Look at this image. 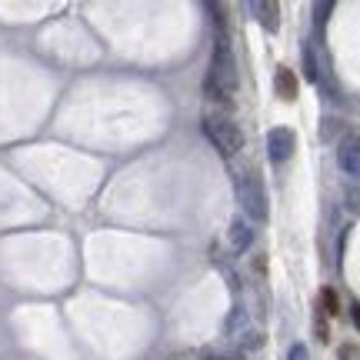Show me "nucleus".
Listing matches in <instances>:
<instances>
[{
  "label": "nucleus",
  "mask_w": 360,
  "mask_h": 360,
  "mask_svg": "<svg viewBox=\"0 0 360 360\" xmlns=\"http://www.w3.org/2000/svg\"><path fill=\"white\" fill-rule=\"evenodd\" d=\"M233 90H237V60H233L231 40L217 37L214 57H210V70L204 74V97L220 103V107H231Z\"/></svg>",
  "instance_id": "nucleus-1"
},
{
  "label": "nucleus",
  "mask_w": 360,
  "mask_h": 360,
  "mask_svg": "<svg viewBox=\"0 0 360 360\" xmlns=\"http://www.w3.org/2000/svg\"><path fill=\"white\" fill-rule=\"evenodd\" d=\"M233 191H237V200L244 207V214L250 220L264 224L267 220V191H264V180L254 174L250 167H237L233 170Z\"/></svg>",
  "instance_id": "nucleus-2"
},
{
  "label": "nucleus",
  "mask_w": 360,
  "mask_h": 360,
  "mask_svg": "<svg viewBox=\"0 0 360 360\" xmlns=\"http://www.w3.org/2000/svg\"><path fill=\"white\" fill-rule=\"evenodd\" d=\"M200 130H204V137L214 143V150L220 157H237L240 147H244V130L237 127L233 117L227 114H204Z\"/></svg>",
  "instance_id": "nucleus-3"
},
{
  "label": "nucleus",
  "mask_w": 360,
  "mask_h": 360,
  "mask_svg": "<svg viewBox=\"0 0 360 360\" xmlns=\"http://www.w3.org/2000/svg\"><path fill=\"white\" fill-rule=\"evenodd\" d=\"M297 150V137L290 127H274L267 134V154L274 164H287Z\"/></svg>",
  "instance_id": "nucleus-4"
},
{
  "label": "nucleus",
  "mask_w": 360,
  "mask_h": 360,
  "mask_svg": "<svg viewBox=\"0 0 360 360\" xmlns=\"http://www.w3.org/2000/svg\"><path fill=\"white\" fill-rule=\"evenodd\" d=\"M337 164L347 177L360 180V137L357 134H347L344 141L337 143Z\"/></svg>",
  "instance_id": "nucleus-5"
},
{
  "label": "nucleus",
  "mask_w": 360,
  "mask_h": 360,
  "mask_svg": "<svg viewBox=\"0 0 360 360\" xmlns=\"http://www.w3.org/2000/svg\"><path fill=\"white\" fill-rule=\"evenodd\" d=\"M227 244H231L233 254H244L247 247L254 244V231L247 220H231V231H227Z\"/></svg>",
  "instance_id": "nucleus-6"
},
{
  "label": "nucleus",
  "mask_w": 360,
  "mask_h": 360,
  "mask_svg": "<svg viewBox=\"0 0 360 360\" xmlns=\"http://www.w3.org/2000/svg\"><path fill=\"white\" fill-rule=\"evenodd\" d=\"M250 13H254L260 24H264V30L277 34V27H281V20H277L281 7H277V4H270V0H254V4H250Z\"/></svg>",
  "instance_id": "nucleus-7"
},
{
  "label": "nucleus",
  "mask_w": 360,
  "mask_h": 360,
  "mask_svg": "<svg viewBox=\"0 0 360 360\" xmlns=\"http://www.w3.org/2000/svg\"><path fill=\"white\" fill-rule=\"evenodd\" d=\"M274 90H277V97L287 103L297 101V77L294 70H287V67H277V74H274Z\"/></svg>",
  "instance_id": "nucleus-8"
},
{
  "label": "nucleus",
  "mask_w": 360,
  "mask_h": 360,
  "mask_svg": "<svg viewBox=\"0 0 360 360\" xmlns=\"http://www.w3.org/2000/svg\"><path fill=\"white\" fill-rule=\"evenodd\" d=\"M304 77H307L310 84H321V80H323V70H321V64H317L314 44H307V47H304Z\"/></svg>",
  "instance_id": "nucleus-9"
},
{
  "label": "nucleus",
  "mask_w": 360,
  "mask_h": 360,
  "mask_svg": "<svg viewBox=\"0 0 360 360\" xmlns=\"http://www.w3.org/2000/svg\"><path fill=\"white\" fill-rule=\"evenodd\" d=\"M330 13H334V4H327V0H323V4H314V24L323 27Z\"/></svg>",
  "instance_id": "nucleus-10"
},
{
  "label": "nucleus",
  "mask_w": 360,
  "mask_h": 360,
  "mask_svg": "<svg viewBox=\"0 0 360 360\" xmlns=\"http://www.w3.org/2000/svg\"><path fill=\"white\" fill-rule=\"evenodd\" d=\"M321 304H323V310H327V314H337V310H340V300H337V294L330 290V287L321 294Z\"/></svg>",
  "instance_id": "nucleus-11"
},
{
  "label": "nucleus",
  "mask_w": 360,
  "mask_h": 360,
  "mask_svg": "<svg viewBox=\"0 0 360 360\" xmlns=\"http://www.w3.org/2000/svg\"><path fill=\"white\" fill-rule=\"evenodd\" d=\"M287 360H310V354H307L304 344H294V347L287 350Z\"/></svg>",
  "instance_id": "nucleus-12"
},
{
  "label": "nucleus",
  "mask_w": 360,
  "mask_h": 360,
  "mask_svg": "<svg viewBox=\"0 0 360 360\" xmlns=\"http://www.w3.org/2000/svg\"><path fill=\"white\" fill-rule=\"evenodd\" d=\"M350 317H354V327H357V330H360V304H357V307H354V310H350Z\"/></svg>",
  "instance_id": "nucleus-13"
}]
</instances>
